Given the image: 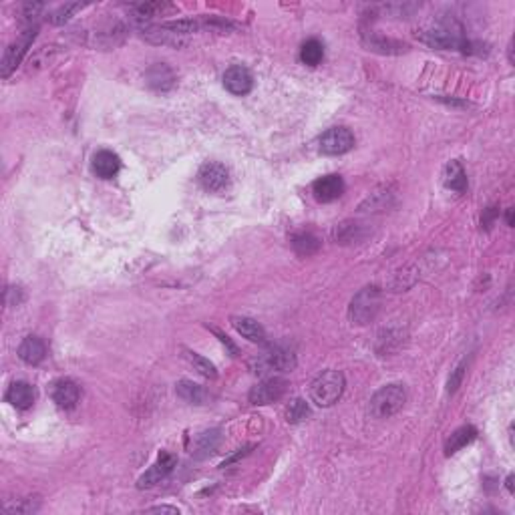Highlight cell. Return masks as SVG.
I'll list each match as a JSON object with an SVG mask.
<instances>
[{
	"mask_svg": "<svg viewBox=\"0 0 515 515\" xmlns=\"http://www.w3.org/2000/svg\"><path fill=\"white\" fill-rule=\"evenodd\" d=\"M346 380L340 370H324L310 385V399L318 407H332L343 397Z\"/></svg>",
	"mask_w": 515,
	"mask_h": 515,
	"instance_id": "7a4b0ae2",
	"label": "cell"
},
{
	"mask_svg": "<svg viewBox=\"0 0 515 515\" xmlns=\"http://www.w3.org/2000/svg\"><path fill=\"white\" fill-rule=\"evenodd\" d=\"M292 248L298 256H312L321 250V240L310 232H300L292 236Z\"/></svg>",
	"mask_w": 515,
	"mask_h": 515,
	"instance_id": "cb8c5ba5",
	"label": "cell"
},
{
	"mask_svg": "<svg viewBox=\"0 0 515 515\" xmlns=\"http://www.w3.org/2000/svg\"><path fill=\"white\" fill-rule=\"evenodd\" d=\"M187 360L192 363L195 367V370L199 375H204L206 378H216L218 377V370H216V365L212 360H207L206 356L197 355V353H187Z\"/></svg>",
	"mask_w": 515,
	"mask_h": 515,
	"instance_id": "484cf974",
	"label": "cell"
},
{
	"mask_svg": "<svg viewBox=\"0 0 515 515\" xmlns=\"http://www.w3.org/2000/svg\"><path fill=\"white\" fill-rule=\"evenodd\" d=\"M36 392L33 389V385H28L26 380H16L12 383L9 390H6V401L11 402L14 409H21L26 411L35 405Z\"/></svg>",
	"mask_w": 515,
	"mask_h": 515,
	"instance_id": "5bb4252c",
	"label": "cell"
},
{
	"mask_svg": "<svg viewBox=\"0 0 515 515\" xmlns=\"http://www.w3.org/2000/svg\"><path fill=\"white\" fill-rule=\"evenodd\" d=\"M85 4H79V2H73V4H63V6H58L57 11H53L46 19L51 21L53 24H65L67 21H71V16L75 14V12H79Z\"/></svg>",
	"mask_w": 515,
	"mask_h": 515,
	"instance_id": "4316f807",
	"label": "cell"
},
{
	"mask_svg": "<svg viewBox=\"0 0 515 515\" xmlns=\"http://www.w3.org/2000/svg\"><path fill=\"white\" fill-rule=\"evenodd\" d=\"M322 58H324V45H322L321 41H316V38L306 41V43L302 45V48H300V61H302L304 65H308V67L321 65Z\"/></svg>",
	"mask_w": 515,
	"mask_h": 515,
	"instance_id": "d4e9b609",
	"label": "cell"
},
{
	"mask_svg": "<svg viewBox=\"0 0 515 515\" xmlns=\"http://www.w3.org/2000/svg\"><path fill=\"white\" fill-rule=\"evenodd\" d=\"M363 43H365L368 51H375V53H380V55H401V53L409 51V45H405L401 41L375 35V33H363Z\"/></svg>",
	"mask_w": 515,
	"mask_h": 515,
	"instance_id": "4fadbf2b",
	"label": "cell"
},
{
	"mask_svg": "<svg viewBox=\"0 0 515 515\" xmlns=\"http://www.w3.org/2000/svg\"><path fill=\"white\" fill-rule=\"evenodd\" d=\"M308 415H310L308 405L302 401V399H294V401L290 402V407H288L286 411L288 423H300V421H304Z\"/></svg>",
	"mask_w": 515,
	"mask_h": 515,
	"instance_id": "83f0119b",
	"label": "cell"
},
{
	"mask_svg": "<svg viewBox=\"0 0 515 515\" xmlns=\"http://www.w3.org/2000/svg\"><path fill=\"white\" fill-rule=\"evenodd\" d=\"M344 180L340 175L336 173H331V175H324L321 180H316L314 185H312V192H314V197L322 202V204H331L334 199H338L340 195L344 194Z\"/></svg>",
	"mask_w": 515,
	"mask_h": 515,
	"instance_id": "7c38bea8",
	"label": "cell"
},
{
	"mask_svg": "<svg viewBox=\"0 0 515 515\" xmlns=\"http://www.w3.org/2000/svg\"><path fill=\"white\" fill-rule=\"evenodd\" d=\"M149 514H180L177 507H170V505H157V507H149Z\"/></svg>",
	"mask_w": 515,
	"mask_h": 515,
	"instance_id": "4dcf8cb0",
	"label": "cell"
},
{
	"mask_svg": "<svg viewBox=\"0 0 515 515\" xmlns=\"http://www.w3.org/2000/svg\"><path fill=\"white\" fill-rule=\"evenodd\" d=\"M46 356V346L38 336H26L19 346V358L26 365H41Z\"/></svg>",
	"mask_w": 515,
	"mask_h": 515,
	"instance_id": "2e32d148",
	"label": "cell"
},
{
	"mask_svg": "<svg viewBox=\"0 0 515 515\" xmlns=\"http://www.w3.org/2000/svg\"><path fill=\"white\" fill-rule=\"evenodd\" d=\"M380 290L377 286L363 288L360 292H356V296L350 300L348 306V318L356 326H365L368 322L377 318L378 310H380Z\"/></svg>",
	"mask_w": 515,
	"mask_h": 515,
	"instance_id": "3957f363",
	"label": "cell"
},
{
	"mask_svg": "<svg viewBox=\"0 0 515 515\" xmlns=\"http://www.w3.org/2000/svg\"><path fill=\"white\" fill-rule=\"evenodd\" d=\"M51 397H53V401L57 402L61 409H67V411L75 409L80 399L79 385L75 380H71V378H58L57 383H53Z\"/></svg>",
	"mask_w": 515,
	"mask_h": 515,
	"instance_id": "8fae6325",
	"label": "cell"
},
{
	"mask_svg": "<svg viewBox=\"0 0 515 515\" xmlns=\"http://www.w3.org/2000/svg\"><path fill=\"white\" fill-rule=\"evenodd\" d=\"M355 147V135L346 127H332L321 137V151L324 155H344Z\"/></svg>",
	"mask_w": 515,
	"mask_h": 515,
	"instance_id": "8992f818",
	"label": "cell"
},
{
	"mask_svg": "<svg viewBox=\"0 0 515 515\" xmlns=\"http://www.w3.org/2000/svg\"><path fill=\"white\" fill-rule=\"evenodd\" d=\"M212 331L216 332V336H218L219 340H222V343H224V344H226V346H228L229 353H232V355H236V353H238V348H236V344L232 343V340H229V338H228V336H226V334H222V332H219L218 328H212Z\"/></svg>",
	"mask_w": 515,
	"mask_h": 515,
	"instance_id": "1f68e13d",
	"label": "cell"
},
{
	"mask_svg": "<svg viewBox=\"0 0 515 515\" xmlns=\"http://www.w3.org/2000/svg\"><path fill=\"white\" fill-rule=\"evenodd\" d=\"M145 79L151 89H157V91H167L175 85V75L173 71L165 65V63H157L153 65L151 69L145 73Z\"/></svg>",
	"mask_w": 515,
	"mask_h": 515,
	"instance_id": "ac0fdd59",
	"label": "cell"
},
{
	"mask_svg": "<svg viewBox=\"0 0 515 515\" xmlns=\"http://www.w3.org/2000/svg\"><path fill=\"white\" fill-rule=\"evenodd\" d=\"M332 238H334L336 244L348 246V244H355V241H360L365 238V228L358 222L346 219V222L338 224L336 228L332 229Z\"/></svg>",
	"mask_w": 515,
	"mask_h": 515,
	"instance_id": "d6986e66",
	"label": "cell"
},
{
	"mask_svg": "<svg viewBox=\"0 0 515 515\" xmlns=\"http://www.w3.org/2000/svg\"><path fill=\"white\" fill-rule=\"evenodd\" d=\"M36 33H38V26H36V24H33V26H26V28L23 31V35H21V38H19V41H14V43L9 45V48L4 51V57H2V67H0V73H2V77H4V79H6L12 71L21 65V61H23V57L26 55L28 46L33 45V41H35Z\"/></svg>",
	"mask_w": 515,
	"mask_h": 515,
	"instance_id": "277c9868",
	"label": "cell"
},
{
	"mask_svg": "<svg viewBox=\"0 0 515 515\" xmlns=\"http://www.w3.org/2000/svg\"><path fill=\"white\" fill-rule=\"evenodd\" d=\"M232 326L250 343H266V331L258 321L250 316H232Z\"/></svg>",
	"mask_w": 515,
	"mask_h": 515,
	"instance_id": "e0dca14e",
	"label": "cell"
},
{
	"mask_svg": "<svg viewBox=\"0 0 515 515\" xmlns=\"http://www.w3.org/2000/svg\"><path fill=\"white\" fill-rule=\"evenodd\" d=\"M475 437H477V429L473 427V425H465V427H459L457 431H453L451 437L447 439L445 443V453L447 455H453V453H457L461 451L463 447H467L469 443L475 441Z\"/></svg>",
	"mask_w": 515,
	"mask_h": 515,
	"instance_id": "44dd1931",
	"label": "cell"
},
{
	"mask_svg": "<svg viewBox=\"0 0 515 515\" xmlns=\"http://www.w3.org/2000/svg\"><path fill=\"white\" fill-rule=\"evenodd\" d=\"M465 367H467V365H465V363H461V365H459V367L451 373L449 383H447V392H449V395H453V392L461 387V380H463V375H465Z\"/></svg>",
	"mask_w": 515,
	"mask_h": 515,
	"instance_id": "f546056e",
	"label": "cell"
},
{
	"mask_svg": "<svg viewBox=\"0 0 515 515\" xmlns=\"http://www.w3.org/2000/svg\"><path fill=\"white\" fill-rule=\"evenodd\" d=\"M175 392L180 399L192 405H204L207 401V392L202 385H195L194 380H180L175 385Z\"/></svg>",
	"mask_w": 515,
	"mask_h": 515,
	"instance_id": "603a6c76",
	"label": "cell"
},
{
	"mask_svg": "<svg viewBox=\"0 0 515 515\" xmlns=\"http://www.w3.org/2000/svg\"><path fill=\"white\" fill-rule=\"evenodd\" d=\"M121 170V160L119 155L109 151V149H101L93 155V172L97 173L103 180H111Z\"/></svg>",
	"mask_w": 515,
	"mask_h": 515,
	"instance_id": "9a60e30c",
	"label": "cell"
},
{
	"mask_svg": "<svg viewBox=\"0 0 515 515\" xmlns=\"http://www.w3.org/2000/svg\"><path fill=\"white\" fill-rule=\"evenodd\" d=\"M219 441H222V435H219L218 429H209V431H204L199 435L195 437V447H194V457L195 459H206L209 457L216 449H218Z\"/></svg>",
	"mask_w": 515,
	"mask_h": 515,
	"instance_id": "ffe728a7",
	"label": "cell"
},
{
	"mask_svg": "<svg viewBox=\"0 0 515 515\" xmlns=\"http://www.w3.org/2000/svg\"><path fill=\"white\" fill-rule=\"evenodd\" d=\"M507 489H509V491H514V475H509V477H507Z\"/></svg>",
	"mask_w": 515,
	"mask_h": 515,
	"instance_id": "836d02e7",
	"label": "cell"
},
{
	"mask_svg": "<svg viewBox=\"0 0 515 515\" xmlns=\"http://www.w3.org/2000/svg\"><path fill=\"white\" fill-rule=\"evenodd\" d=\"M288 390V383L280 377L264 378L250 390V402L252 405H270V402L280 401Z\"/></svg>",
	"mask_w": 515,
	"mask_h": 515,
	"instance_id": "52a82bcc",
	"label": "cell"
},
{
	"mask_svg": "<svg viewBox=\"0 0 515 515\" xmlns=\"http://www.w3.org/2000/svg\"><path fill=\"white\" fill-rule=\"evenodd\" d=\"M294 367H296V355L288 346H272L268 353H264L256 360V368H258L256 373H268V370L288 373V370H294Z\"/></svg>",
	"mask_w": 515,
	"mask_h": 515,
	"instance_id": "5b68a950",
	"label": "cell"
},
{
	"mask_svg": "<svg viewBox=\"0 0 515 515\" xmlns=\"http://www.w3.org/2000/svg\"><path fill=\"white\" fill-rule=\"evenodd\" d=\"M38 509V505H33V499H19L16 504H4L6 514H33Z\"/></svg>",
	"mask_w": 515,
	"mask_h": 515,
	"instance_id": "f1b7e54d",
	"label": "cell"
},
{
	"mask_svg": "<svg viewBox=\"0 0 515 515\" xmlns=\"http://www.w3.org/2000/svg\"><path fill=\"white\" fill-rule=\"evenodd\" d=\"M224 87L228 89L232 95H248L254 89V75L248 67L241 65H234L224 73Z\"/></svg>",
	"mask_w": 515,
	"mask_h": 515,
	"instance_id": "9c48e42d",
	"label": "cell"
},
{
	"mask_svg": "<svg viewBox=\"0 0 515 515\" xmlns=\"http://www.w3.org/2000/svg\"><path fill=\"white\" fill-rule=\"evenodd\" d=\"M197 180H199V184H202V187H204L206 192L218 194V192L228 187L229 173L222 163H206V165L199 170Z\"/></svg>",
	"mask_w": 515,
	"mask_h": 515,
	"instance_id": "30bf717a",
	"label": "cell"
},
{
	"mask_svg": "<svg viewBox=\"0 0 515 515\" xmlns=\"http://www.w3.org/2000/svg\"><path fill=\"white\" fill-rule=\"evenodd\" d=\"M505 218H507V226H514V209H511V207L507 209V216H505Z\"/></svg>",
	"mask_w": 515,
	"mask_h": 515,
	"instance_id": "d6a6232c",
	"label": "cell"
},
{
	"mask_svg": "<svg viewBox=\"0 0 515 515\" xmlns=\"http://www.w3.org/2000/svg\"><path fill=\"white\" fill-rule=\"evenodd\" d=\"M443 182L449 189L463 194L467 189V173L463 170V165L459 161H449L445 165V173H443Z\"/></svg>",
	"mask_w": 515,
	"mask_h": 515,
	"instance_id": "7402d4cb",
	"label": "cell"
},
{
	"mask_svg": "<svg viewBox=\"0 0 515 515\" xmlns=\"http://www.w3.org/2000/svg\"><path fill=\"white\" fill-rule=\"evenodd\" d=\"M405 402H407V389L402 385L399 383L385 385L370 397L368 412L375 419H390L392 415L401 411Z\"/></svg>",
	"mask_w": 515,
	"mask_h": 515,
	"instance_id": "6da1fadb",
	"label": "cell"
},
{
	"mask_svg": "<svg viewBox=\"0 0 515 515\" xmlns=\"http://www.w3.org/2000/svg\"><path fill=\"white\" fill-rule=\"evenodd\" d=\"M175 463H177V459L175 455L172 453H161L157 461L149 467L137 481V487L139 489H145V487H153V485H157L161 479H165L170 473L173 471L175 467Z\"/></svg>",
	"mask_w": 515,
	"mask_h": 515,
	"instance_id": "ba28073f",
	"label": "cell"
}]
</instances>
